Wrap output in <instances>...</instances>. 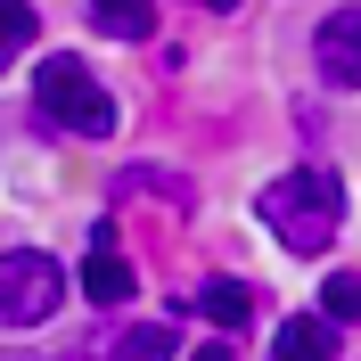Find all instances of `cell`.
<instances>
[{"instance_id":"obj_1","label":"cell","mask_w":361,"mask_h":361,"mask_svg":"<svg viewBox=\"0 0 361 361\" xmlns=\"http://www.w3.org/2000/svg\"><path fill=\"white\" fill-rule=\"evenodd\" d=\"M255 214H263L295 255H320L337 238V222H345V180L329 173V164H295V173H279L263 197H255Z\"/></svg>"},{"instance_id":"obj_2","label":"cell","mask_w":361,"mask_h":361,"mask_svg":"<svg viewBox=\"0 0 361 361\" xmlns=\"http://www.w3.org/2000/svg\"><path fill=\"white\" fill-rule=\"evenodd\" d=\"M33 107L58 123V132H82V140H107L115 132V99H107V82L82 66V58H42L33 66Z\"/></svg>"},{"instance_id":"obj_3","label":"cell","mask_w":361,"mask_h":361,"mask_svg":"<svg viewBox=\"0 0 361 361\" xmlns=\"http://www.w3.org/2000/svg\"><path fill=\"white\" fill-rule=\"evenodd\" d=\"M58 304H66V271L49 263L42 247L0 255V329H42Z\"/></svg>"},{"instance_id":"obj_4","label":"cell","mask_w":361,"mask_h":361,"mask_svg":"<svg viewBox=\"0 0 361 361\" xmlns=\"http://www.w3.org/2000/svg\"><path fill=\"white\" fill-rule=\"evenodd\" d=\"M312 66H320V82L361 90V0H353V8H337V17H320V33H312Z\"/></svg>"},{"instance_id":"obj_5","label":"cell","mask_w":361,"mask_h":361,"mask_svg":"<svg viewBox=\"0 0 361 361\" xmlns=\"http://www.w3.org/2000/svg\"><path fill=\"white\" fill-rule=\"evenodd\" d=\"M82 295H90V304H123V295H132V271H123V255H115V230H107V222L90 230V263H82Z\"/></svg>"},{"instance_id":"obj_6","label":"cell","mask_w":361,"mask_h":361,"mask_svg":"<svg viewBox=\"0 0 361 361\" xmlns=\"http://www.w3.org/2000/svg\"><path fill=\"white\" fill-rule=\"evenodd\" d=\"M189 304H197V312L214 320V329H247V312H255V304H247V288H238V279H205V288L189 295Z\"/></svg>"},{"instance_id":"obj_7","label":"cell","mask_w":361,"mask_h":361,"mask_svg":"<svg viewBox=\"0 0 361 361\" xmlns=\"http://www.w3.org/2000/svg\"><path fill=\"white\" fill-rule=\"evenodd\" d=\"M90 17H99V33H115V42H140V33H148V0H90Z\"/></svg>"},{"instance_id":"obj_8","label":"cell","mask_w":361,"mask_h":361,"mask_svg":"<svg viewBox=\"0 0 361 361\" xmlns=\"http://www.w3.org/2000/svg\"><path fill=\"white\" fill-rule=\"evenodd\" d=\"M271 345H279V353H304V361H320V353H329V329H320V320H288V329H279Z\"/></svg>"},{"instance_id":"obj_9","label":"cell","mask_w":361,"mask_h":361,"mask_svg":"<svg viewBox=\"0 0 361 361\" xmlns=\"http://www.w3.org/2000/svg\"><path fill=\"white\" fill-rule=\"evenodd\" d=\"M320 312H329V320H361V279H353V271H337V279L320 288Z\"/></svg>"},{"instance_id":"obj_10","label":"cell","mask_w":361,"mask_h":361,"mask_svg":"<svg viewBox=\"0 0 361 361\" xmlns=\"http://www.w3.org/2000/svg\"><path fill=\"white\" fill-rule=\"evenodd\" d=\"M33 42V0H0V49H25Z\"/></svg>"},{"instance_id":"obj_11","label":"cell","mask_w":361,"mask_h":361,"mask_svg":"<svg viewBox=\"0 0 361 361\" xmlns=\"http://www.w3.org/2000/svg\"><path fill=\"white\" fill-rule=\"evenodd\" d=\"M123 353H173V329H157V320H148V329H132V337H123Z\"/></svg>"},{"instance_id":"obj_12","label":"cell","mask_w":361,"mask_h":361,"mask_svg":"<svg viewBox=\"0 0 361 361\" xmlns=\"http://www.w3.org/2000/svg\"><path fill=\"white\" fill-rule=\"evenodd\" d=\"M197 8H238V0H197Z\"/></svg>"},{"instance_id":"obj_13","label":"cell","mask_w":361,"mask_h":361,"mask_svg":"<svg viewBox=\"0 0 361 361\" xmlns=\"http://www.w3.org/2000/svg\"><path fill=\"white\" fill-rule=\"evenodd\" d=\"M0 58H8V49H0Z\"/></svg>"}]
</instances>
